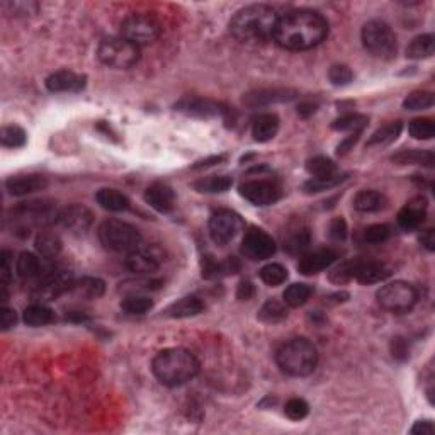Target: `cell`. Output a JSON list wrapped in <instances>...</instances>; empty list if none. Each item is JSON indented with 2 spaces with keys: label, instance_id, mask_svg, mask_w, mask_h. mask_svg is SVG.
I'll list each match as a JSON object with an SVG mask.
<instances>
[{
  "label": "cell",
  "instance_id": "31",
  "mask_svg": "<svg viewBox=\"0 0 435 435\" xmlns=\"http://www.w3.org/2000/svg\"><path fill=\"white\" fill-rule=\"evenodd\" d=\"M435 51V38L434 34H420L413 38L410 45L406 46V56L412 60L430 58Z\"/></svg>",
  "mask_w": 435,
  "mask_h": 435
},
{
  "label": "cell",
  "instance_id": "44",
  "mask_svg": "<svg viewBox=\"0 0 435 435\" xmlns=\"http://www.w3.org/2000/svg\"><path fill=\"white\" fill-rule=\"evenodd\" d=\"M345 179H347V176H338V174H335V176H330V177H313V179L305 182L303 191H305L306 194H316V192L328 191V189L342 184Z\"/></svg>",
  "mask_w": 435,
  "mask_h": 435
},
{
  "label": "cell",
  "instance_id": "61",
  "mask_svg": "<svg viewBox=\"0 0 435 435\" xmlns=\"http://www.w3.org/2000/svg\"><path fill=\"white\" fill-rule=\"evenodd\" d=\"M420 242H422V245L427 248V250H430V252L435 250V231L434 230L423 231Z\"/></svg>",
  "mask_w": 435,
  "mask_h": 435
},
{
  "label": "cell",
  "instance_id": "59",
  "mask_svg": "<svg viewBox=\"0 0 435 435\" xmlns=\"http://www.w3.org/2000/svg\"><path fill=\"white\" fill-rule=\"evenodd\" d=\"M359 138H361V133H351V134H349V137L345 138V140L337 146L338 155H345V153L351 152L352 146H354L359 141Z\"/></svg>",
  "mask_w": 435,
  "mask_h": 435
},
{
  "label": "cell",
  "instance_id": "8",
  "mask_svg": "<svg viewBox=\"0 0 435 435\" xmlns=\"http://www.w3.org/2000/svg\"><path fill=\"white\" fill-rule=\"evenodd\" d=\"M162 34V26L150 14H131L121 23V36L137 46L150 45Z\"/></svg>",
  "mask_w": 435,
  "mask_h": 435
},
{
  "label": "cell",
  "instance_id": "15",
  "mask_svg": "<svg viewBox=\"0 0 435 435\" xmlns=\"http://www.w3.org/2000/svg\"><path fill=\"white\" fill-rule=\"evenodd\" d=\"M176 110L182 114H187L192 117H201V119H209V117H228L230 116V109L224 108L223 104L216 101H209V99H199V97H185L176 104Z\"/></svg>",
  "mask_w": 435,
  "mask_h": 435
},
{
  "label": "cell",
  "instance_id": "50",
  "mask_svg": "<svg viewBox=\"0 0 435 435\" xmlns=\"http://www.w3.org/2000/svg\"><path fill=\"white\" fill-rule=\"evenodd\" d=\"M284 413L287 419L299 422V420L306 419L309 413V405L303 398H291L284 406Z\"/></svg>",
  "mask_w": 435,
  "mask_h": 435
},
{
  "label": "cell",
  "instance_id": "22",
  "mask_svg": "<svg viewBox=\"0 0 435 435\" xmlns=\"http://www.w3.org/2000/svg\"><path fill=\"white\" fill-rule=\"evenodd\" d=\"M335 260H337V254L333 250L322 248V250H315L311 254L303 255L298 263V270L303 276H315V274H320L322 270L328 269Z\"/></svg>",
  "mask_w": 435,
  "mask_h": 435
},
{
  "label": "cell",
  "instance_id": "51",
  "mask_svg": "<svg viewBox=\"0 0 435 435\" xmlns=\"http://www.w3.org/2000/svg\"><path fill=\"white\" fill-rule=\"evenodd\" d=\"M391 237V228L388 224H371L364 230V242L367 244H383Z\"/></svg>",
  "mask_w": 435,
  "mask_h": 435
},
{
  "label": "cell",
  "instance_id": "20",
  "mask_svg": "<svg viewBox=\"0 0 435 435\" xmlns=\"http://www.w3.org/2000/svg\"><path fill=\"white\" fill-rule=\"evenodd\" d=\"M145 201L158 213H170L176 208V192L165 184H153L145 191Z\"/></svg>",
  "mask_w": 435,
  "mask_h": 435
},
{
  "label": "cell",
  "instance_id": "10",
  "mask_svg": "<svg viewBox=\"0 0 435 435\" xmlns=\"http://www.w3.org/2000/svg\"><path fill=\"white\" fill-rule=\"evenodd\" d=\"M60 209L51 201H30L21 202L12 211L14 220L19 223V230H30L33 224H48L58 220Z\"/></svg>",
  "mask_w": 435,
  "mask_h": 435
},
{
  "label": "cell",
  "instance_id": "7",
  "mask_svg": "<svg viewBox=\"0 0 435 435\" xmlns=\"http://www.w3.org/2000/svg\"><path fill=\"white\" fill-rule=\"evenodd\" d=\"M97 56L109 69L130 70L140 60V46L133 45L123 36L106 38L99 45Z\"/></svg>",
  "mask_w": 435,
  "mask_h": 435
},
{
  "label": "cell",
  "instance_id": "32",
  "mask_svg": "<svg viewBox=\"0 0 435 435\" xmlns=\"http://www.w3.org/2000/svg\"><path fill=\"white\" fill-rule=\"evenodd\" d=\"M23 320L30 327H45L55 320V313L51 308H48L43 303H34L24 309Z\"/></svg>",
  "mask_w": 435,
  "mask_h": 435
},
{
  "label": "cell",
  "instance_id": "16",
  "mask_svg": "<svg viewBox=\"0 0 435 435\" xmlns=\"http://www.w3.org/2000/svg\"><path fill=\"white\" fill-rule=\"evenodd\" d=\"M296 97H298V92L291 91V89H260V91L245 94L244 104L257 109L263 108V106L277 104V102H290Z\"/></svg>",
  "mask_w": 435,
  "mask_h": 435
},
{
  "label": "cell",
  "instance_id": "38",
  "mask_svg": "<svg viewBox=\"0 0 435 435\" xmlns=\"http://www.w3.org/2000/svg\"><path fill=\"white\" fill-rule=\"evenodd\" d=\"M287 316L286 303H281L277 299H267L259 311V320L263 323H277L283 322Z\"/></svg>",
  "mask_w": 435,
  "mask_h": 435
},
{
  "label": "cell",
  "instance_id": "13",
  "mask_svg": "<svg viewBox=\"0 0 435 435\" xmlns=\"http://www.w3.org/2000/svg\"><path fill=\"white\" fill-rule=\"evenodd\" d=\"M73 277L69 270H53L45 277L33 291L36 301H53L73 287Z\"/></svg>",
  "mask_w": 435,
  "mask_h": 435
},
{
  "label": "cell",
  "instance_id": "28",
  "mask_svg": "<svg viewBox=\"0 0 435 435\" xmlns=\"http://www.w3.org/2000/svg\"><path fill=\"white\" fill-rule=\"evenodd\" d=\"M95 201H97V204L101 208H104L106 211L110 213H123L126 209H130V199L123 192L117 191V189H101L95 194Z\"/></svg>",
  "mask_w": 435,
  "mask_h": 435
},
{
  "label": "cell",
  "instance_id": "4",
  "mask_svg": "<svg viewBox=\"0 0 435 435\" xmlns=\"http://www.w3.org/2000/svg\"><path fill=\"white\" fill-rule=\"evenodd\" d=\"M277 366L287 376L305 377L309 376L316 369L318 364V352L308 338H291L286 344L281 345L276 354Z\"/></svg>",
  "mask_w": 435,
  "mask_h": 435
},
{
  "label": "cell",
  "instance_id": "33",
  "mask_svg": "<svg viewBox=\"0 0 435 435\" xmlns=\"http://www.w3.org/2000/svg\"><path fill=\"white\" fill-rule=\"evenodd\" d=\"M72 291L77 296L87 299H97L104 294L106 284L99 277H82L80 281H75Z\"/></svg>",
  "mask_w": 435,
  "mask_h": 435
},
{
  "label": "cell",
  "instance_id": "24",
  "mask_svg": "<svg viewBox=\"0 0 435 435\" xmlns=\"http://www.w3.org/2000/svg\"><path fill=\"white\" fill-rule=\"evenodd\" d=\"M391 276V269L383 262H361L357 260V266L354 270V279L361 284H376L388 279Z\"/></svg>",
  "mask_w": 435,
  "mask_h": 435
},
{
  "label": "cell",
  "instance_id": "41",
  "mask_svg": "<svg viewBox=\"0 0 435 435\" xmlns=\"http://www.w3.org/2000/svg\"><path fill=\"white\" fill-rule=\"evenodd\" d=\"M311 292H313V290L308 286V284L294 283V284H291V286L286 287L283 298H284V303H286L287 306H291V308H298V306H303L306 301H308L309 296H311Z\"/></svg>",
  "mask_w": 435,
  "mask_h": 435
},
{
  "label": "cell",
  "instance_id": "25",
  "mask_svg": "<svg viewBox=\"0 0 435 435\" xmlns=\"http://www.w3.org/2000/svg\"><path fill=\"white\" fill-rule=\"evenodd\" d=\"M238 269H240V262L235 257H230L223 262H217L215 257H202L201 270L202 277H206V279H216V277L235 274Z\"/></svg>",
  "mask_w": 435,
  "mask_h": 435
},
{
  "label": "cell",
  "instance_id": "43",
  "mask_svg": "<svg viewBox=\"0 0 435 435\" xmlns=\"http://www.w3.org/2000/svg\"><path fill=\"white\" fill-rule=\"evenodd\" d=\"M260 279L267 286H281V284L286 283L287 270L281 263H267V266H263L260 269Z\"/></svg>",
  "mask_w": 435,
  "mask_h": 435
},
{
  "label": "cell",
  "instance_id": "23",
  "mask_svg": "<svg viewBox=\"0 0 435 435\" xmlns=\"http://www.w3.org/2000/svg\"><path fill=\"white\" fill-rule=\"evenodd\" d=\"M46 187H48V180H46V177L38 176V174L10 177V179L5 182V189L9 191V194L12 196H27L33 194V192L43 191V189Z\"/></svg>",
  "mask_w": 435,
  "mask_h": 435
},
{
  "label": "cell",
  "instance_id": "49",
  "mask_svg": "<svg viewBox=\"0 0 435 435\" xmlns=\"http://www.w3.org/2000/svg\"><path fill=\"white\" fill-rule=\"evenodd\" d=\"M160 284L162 283H160V281H155V279H134V281H126L124 284H121L119 290L126 292L128 296L141 294V292H146V291L158 290Z\"/></svg>",
  "mask_w": 435,
  "mask_h": 435
},
{
  "label": "cell",
  "instance_id": "18",
  "mask_svg": "<svg viewBox=\"0 0 435 435\" xmlns=\"http://www.w3.org/2000/svg\"><path fill=\"white\" fill-rule=\"evenodd\" d=\"M427 199L423 196H416V198L410 199L405 206H403L401 211L398 213V224L405 231L416 230L420 224L425 221L427 216Z\"/></svg>",
  "mask_w": 435,
  "mask_h": 435
},
{
  "label": "cell",
  "instance_id": "1",
  "mask_svg": "<svg viewBox=\"0 0 435 435\" xmlns=\"http://www.w3.org/2000/svg\"><path fill=\"white\" fill-rule=\"evenodd\" d=\"M328 36V23L311 9H294L277 17L274 41L284 49L305 51L318 46Z\"/></svg>",
  "mask_w": 435,
  "mask_h": 435
},
{
  "label": "cell",
  "instance_id": "52",
  "mask_svg": "<svg viewBox=\"0 0 435 435\" xmlns=\"http://www.w3.org/2000/svg\"><path fill=\"white\" fill-rule=\"evenodd\" d=\"M328 80L335 87H344V85H349L354 80V72L347 65H333L328 70Z\"/></svg>",
  "mask_w": 435,
  "mask_h": 435
},
{
  "label": "cell",
  "instance_id": "12",
  "mask_svg": "<svg viewBox=\"0 0 435 435\" xmlns=\"http://www.w3.org/2000/svg\"><path fill=\"white\" fill-rule=\"evenodd\" d=\"M244 230V221L230 209L216 211L209 220V235L217 245H228Z\"/></svg>",
  "mask_w": 435,
  "mask_h": 435
},
{
  "label": "cell",
  "instance_id": "14",
  "mask_svg": "<svg viewBox=\"0 0 435 435\" xmlns=\"http://www.w3.org/2000/svg\"><path fill=\"white\" fill-rule=\"evenodd\" d=\"M276 242L260 228H250L242 242V252L250 260H266L276 254Z\"/></svg>",
  "mask_w": 435,
  "mask_h": 435
},
{
  "label": "cell",
  "instance_id": "40",
  "mask_svg": "<svg viewBox=\"0 0 435 435\" xmlns=\"http://www.w3.org/2000/svg\"><path fill=\"white\" fill-rule=\"evenodd\" d=\"M121 308L128 315H145L153 308V299L145 294H130L123 299Z\"/></svg>",
  "mask_w": 435,
  "mask_h": 435
},
{
  "label": "cell",
  "instance_id": "45",
  "mask_svg": "<svg viewBox=\"0 0 435 435\" xmlns=\"http://www.w3.org/2000/svg\"><path fill=\"white\" fill-rule=\"evenodd\" d=\"M306 170L313 177H330L337 174V167L327 156H313L306 162Z\"/></svg>",
  "mask_w": 435,
  "mask_h": 435
},
{
  "label": "cell",
  "instance_id": "5",
  "mask_svg": "<svg viewBox=\"0 0 435 435\" xmlns=\"http://www.w3.org/2000/svg\"><path fill=\"white\" fill-rule=\"evenodd\" d=\"M99 240L108 250L113 252H133L140 247L141 235L133 224L121 220H106L99 226Z\"/></svg>",
  "mask_w": 435,
  "mask_h": 435
},
{
  "label": "cell",
  "instance_id": "36",
  "mask_svg": "<svg viewBox=\"0 0 435 435\" xmlns=\"http://www.w3.org/2000/svg\"><path fill=\"white\" fill-rule=\"evenodd\" d=\"M369 117L364 114H345L331 123V130L342 131V133H362L364 128L367 126Z\"/></svg>",
  "mask_w": 435,
  "mask_h": 435
},
{
  "label": "cell",
  "instance_id": "26",
  "mask_svg": "<svg viewBox=\"0 0 435 435\" xmlns=\"http://www.w3.org/2000/svg\"><path fill=\"white\" fill-rule=\"evenodd\" d=\"M277 131H279V117L272 113L260 114L259 117H255L254 124H252V134H254V140L259 141V143L270 141L276 137Z\"/></svg>",
  "mask_w": 435,
  "mask_h": 435
},
{
  "label": "cell",
  "instance_id": "42",
  "mask_svg": "<svg viewBox=\"0 0 435 435\" xmlns=\"http://www.w3.org/2000/svg\"><path fill=\"white\" fill-rule=\"evenodd\" d=\"M309 245V231L305 226L292 228L291 233L284 237V247L291 252V254H299L305 250Z\"/></svg>",
  "mask_w": 435,
  "mask_h": 435
},
{
  "label": "cell",
  "instance_id": "27",
  "mask_svg": "<svg viewBox=\"0 0 435 435\" xmlns=\"http://www.w3.org/2000/svg\"><path fill=\"white\" fill-rule=\"evenodd\" d=\"M204 309V303L198 296H185V298L177 299L176 303L167 308L165 315L170 318H191V316L199 315Z\"/></svg>",
  "mask_w": 435,
  "mask_h": 435
},
{
  "label": "cell",
  "instance_id": "60",
  "mask_svg": "<svg viewBox=\"0 0 435 435\" xmlns=\"http://www.w3.org/2000/svg\"><path fill=\"white\" fill-rule=\"evenodd\" d=\"M410 432H412V434H422V435L434 434L435 432V427H434V423L430 422V420H422V422H416L415 425H413L412 429H410Z\"/></svg>",
  "mask_w": 435,
  "mask_h": 435
},
{
  "label": "cell",
  "instance_id": "6",
  "mask_svg": "<svg viewBox=\"0 0 435 435\" xmlns=\"http://www.w3.org/2000/svg\"><path fill=\"white\" fill-rule=\"evenodd\" d=\"M362 45L367 51L379 60H393L398 51V41L390 24L384 21H369L362 27Z\"/></svg>",
  "mask_w": 435,
  "mask_h": 435
},
{
  "label": "cell",
  "instance_id": "21",
  "mask_svg": "<svg viewBox=\"0 0 435 435\" xmlns=\"http://www.w3.org/2000/svg\"><path fill=\"white\" fill-rule=\"evenodd\" d=\"M126 267L137 276H146V274H153L158 270L160 267V257L153 250L148 248H140L130 252L126 259Z\"/></svg>",
  "mask_w": 435,
  "mask_h": 435
},
{
  "label": "cell",
  "instance_id": "58",
  "mask_svg": "<svg viewBox=\"0 0 435 435\" xmlns=\"http://www.w3.org/2000/svg\"><path fill=\"white\" fill-rule=\"evenodd\" d=\"M254 292H255V287L250 281H242V283L238 284L237 298L240 299V301H248V299H252Z\"/></svg>",
  "mask_w": 435,
  "mask_h": 435
},
{
  "label": "cell",
  "instance_id": "19",
  "mask_svg": "<svg viewBox=\"0 0 435 435\" xmlns=\"http://www.w3.org/2000/svg\"><path fill=\"white\" fill-rule=\"evenodd\" d=\"M87 84V77L70 70H58L46 78V87L49 92H80Z\"/></svg>",
  "mask_w": 435,
  "mask_h": 435
},
{
  "label": "cell",
  "instance_id": "62",
  "mask_svg": "<svg viewBox=\"0 0 435 435\" xmlns=\"http://www.w3.org/2000/svg\"><path fill=\"white\" fill-rule=\"evenodd\" d=\"M316 113V104H313V102H303V104L298 106V114L303 117H308L311 116V114Z\"/></svg>",
  "mask_w": 435,
  "mask_h": 435
},
{
  "label": "cell",
  "instance_id": "30",
  "mask_svg": "<svg viewBox=\"0 0 435 435\" xmlns=\"http://www.w3.org/2000/svg\"><path fill=\"white\" fill-rule=\"evenodd\" d=\"M391 160L398 165L434 167L435 155L430 150H401V152L395 153Z\"/></svg>",
  "mask_w": 435,
  "mask_h": 435
},
{
  "label": "cell",
  "instance_id": "48",
  "mask_svg": "<svg viewBox=\"0 0 435 435\" xmlns=\"http://www.w3.org/2000/svg\"><path fill=\"white\" fill-rule=\"evenodd\" d=\"M410 134H412L415 140H432L435 137V124L429 117H419V119H413L408 126Z\"/></svg>",
  "mask_w": 435,
  "mask_h": 435
},
{
  "label": "cell",
  "instance_id": "9",
  "mask_svg": "<svg viewBox=\"0 0 435 435\" xmlns=\"http://www.w3.org/2000/svg\"><path fill=\"white\" fill-rule=\"evenodd\" d=\"M381 308L391 313H406L415 306L419 294L412 284L405 281H395L381 287L376 294Z\"/></svg>",
  "mask_w": 435,
  "mask_h": 435
},
{
  "label": "cell",
  "instance_id": "56",
  "mask_svg": "<svg viewBox=\"0 0 435 435\" xmlns=\"http://www.w3.org/2000/svg\"><path fill=\"white\" fill-rule=\"evenodd\" d=\"M10 272H12V267H10V254L7 250H3L2 255H0V284L7 286V283L10 281Z\"/></svg>",
  "mask_w": 435,
  "mask_h": 435
},
{
  "label": "cell",
  "instance_id": "53",
  "mask_svg": "<svg viewBox=\"0 0 435 435\" xmlns=\"http://www.w3.org/2000/svg\"><path fill=\"white\" fill-rule=\"evenodd\" d=\"M357 266V260H351V262H344L342 266H338L333 272L330 274L331 283L335 284H344L347 281L354 279V270Z\"/></svg>",
  "mask_w": 435,
  "mask_h": 435
},
{
  "label": "cell",
  "instance_id": "29",
  "mask_svg": "<svg viewBox=\"0 0 435 435\" xmlns=\"http://www.w3.org/2000/svg\"><path fill=\"white\" fill-rule=\"evenodd\" d=\"M388 199L383 192L366 189L354 198V208L361 213H377L386 208Z\"/></svg>",
  "mask_w": 435,
  "mask_h": 435
},
{
  "label": "cell",
  "instance_id": "47",
  "mask_svg": "<svg viewBox=\"0 0 435 435\" xmlns=\"http://www.w3.org/2000/svg\"><path fill=\"white\" fill-rule=\"evenodd\" d=\"M434 106V94L427 91H415L403 101V108L408 110H422Z\"/></svg>",
  "mask_w": 435,
  "mask_h": 435
},
{
  "label": "cell",
  "instance_id": "57",
  "mask_svg": "<svg viewBox=\"0 0 435 435\" xmlns=\"http://www.w3.org/2000/svg\"><path fill=\"white\" fill-rule=\"evenodd\" d=\"M17 323V315L14 309L7 308V306H3L2 311H0V325H2V330L7 331L10 330L12 327H16Z\"/></svg>",
  "mask_w": 435,
  "mask_h": 435
},
{
  "label": "cell",
  "instance_id": "37",
  "mask_svg": "<svg viewBox=\"0 0 435 435\" xmlns=\"http://www.w3.org/2000/svg\"><path fill=\"white\" fill-rule=\"evenodd\" d=\"M403 124L401 121H393V123L384 124L383 128H379L377 131H374L373 137L367 140V146H376V145H390L401 134Z\"/></svg>",
  "mask_w": 435,
  "mask_h": 435
},
{
  "label": "cell",
  "instance_id": "55",
  "mask_svg": "<svg viewBox=\"0 0 435 435\" xmlns=\"http://www.w3.org/2000/svg\"><path fill=\"white\" fill-rule=\"evenodd\" d=\"M391 354H393V357L398 359V361H406V359H408L410 349L405 338L395 337L393 340H391Z\"/></svg>",
  "mask_w": 435,
  "mask_h": 435
},
{
  "label": "cell",
  "instance_id": "34",
  "mask_svg": "<svg viewBox=\"0 0 435 435\" xmlns=\"http://www.w3.org/2000/svg\"><path fill=\"white\" fill-rule=\"evenodd\" d=\"M62 245L60 237L53 231H41L36 237V242H34L38 254L46 257V259H53V257L58 255L62 252Z\"/></svg>",
  "mask_w": 435,
  "mask_h": 435
},
{
  "label": "cell",
  "instance_id": "39",
  "mask_svg": "<svg viewBox=\"0 0 435 435\" xmlns=\"http://www.w3.org/2000/svg\"><path fill=\"white\" fill-rule=\"evenodd\" d=\"M16 269L21 279H31L41 274V260L31 252H23L17 259Z\"/></svg>",
  "mask_w": 435,
  "mask_h": 435
},
{
  "label": "cell",
  "instance_id": "17",
  "mask_svg": "<svg viewBox=\"0 0 435 435\" xmlns=\"http://www.w3.org/2000/svg\"><path fill=\"white\" fill-rule=\"evenodd\" d=\"M92 220H94V216H92L91 209L82 204H70L67 208L60 209L58 220L56 221L63 228H67V230L80 233V231H85L91 228Z\"/></svg>",
  "mask_w": 435,
  "mask_h": 435
},
{
  "label": "cell",
  "instance_id": "2",
  "mask_svg": "<svg viewBox=\"0 0 435 435\" xmlns=\"http://www.w3.org/2000/svg\"><path fill=\"white\" fill-rule=\"evenodd\" d=\"M277 17L276 10L269 5H247L231 17L230 33L242 43H262L272 38Z\"/></svg>",
  "mask_w": 435,
  "mask_h": 435
},
{
  "label": "cell",
  "instance_id": "46",
  "mask_svg": "<svg viewBox=\"0 0 435 435\" xmlns=\"http://www.w3.org/2000/svg\"><path fill=\"white\" fill-rule=\"evenodd\" d=\"M26 131L23 128L16 126H3L2 131H0V141H2L3 146L7 148H21V146L26 145Z\"/></svg>",
  "mask_w": 435,
  "mask_h": 435
},
{
  "label": "cell",
  "instance_id": "3",
  "mask_svg": "<svg viewBox=\"0 0 435 435\" xmlns=\"http://www.w3.org/2000/svg\"><path fill=\"white\" fill-rule=\"evenodd\" d=\"M199 366L198 357L191 351L182 347L165 349L158 352L152 362V371L156 379L170 388L182 386L198 376Z\"/></svg>",
  "mask_w": 435,
  "mask_h": 435
},
{
  "label": "cell",
  "instance_id": "11",
  "mask_svg": "<svg viewBox=\"0 0 435 435\" xmlns=\"http://www.w3.org/2000/svg\"><path fill=\"white\" fill-rule=\"evenodd\" d=\"M240 194L255 206H270L281 199V187L272 177L259 174L257 177L242 182Z\"/></svg>",
  "mask_w": 435,
  "mask_h": 435
},
{
  "label": "cell",
  "instance_id": "35",
  "mask_svg": "<svg viewBox=\"0 0 435 435\" xmlns=\"http://www.w3.org/2000/svg\"><path fill=\"white\" fill-rule=\"evenodd\" d=\"M231 185H233V179L230 176H211L194 182L192 187L202 194H221V192H226Z\"/></svg>",
  "mask_w": 435,
  "mask_h": 435
},
{
  "label": "cell",
  "instance_id": "54",
  "mask_svg": "<svg viewBox=\"0 0 435 435\" xmlns=\"http://www.w3.org/2000/svg\"><path fill=\"white\" fill-rule=\"evenodd\" d=\"M328 231H330V237L333 238V240L337 242L345 240V238H347L349 230H347V223H345L344 217H335V220H331Z\"/></svg>",
  "mask_w": 435,
  "mask_h": 435
},
{
  "label": "cell",
  "instance_id": "63",
  "mask_svg": "<svg viewBox=\"0 0 435 435\" xmlns=\"http://www.w3.org/2000/svg\"><path fill=\"white\" fill-rule=\"evenodd\" d=\"M224 156L223 155H217V156H211V158H206L202 160V162H199L198 165H194V169H206V167H211V165H216V163L223 162Z\"/></svg>",
  "mask_w": 435,
  "mask_h": 435
}]
</instances>
